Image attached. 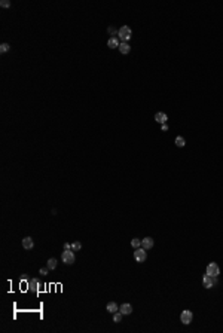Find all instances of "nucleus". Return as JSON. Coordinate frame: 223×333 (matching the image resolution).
<instances>
[{
	"mask_svg": "<svg viewBox=\"0 0 223 333\" xmlns=\"http://www.w3.org/2000/svg\"><path fill=\"white\" fill-rule=\"evenodd\" d=\"M119 311L123 314V315H130L133 312V306L130 303H123L122 306H119Z\"/></svg>",
	"mask_w": 223,
	"mask_h": 333,
	"instance_id": "obj_11",
	"label": "nucleus"
},
{
	"mask_svg": "<svg viewBox=\"0 0 223 333\" xmlns=\"http://www.w3.org/2000/svg\"><path fill=\"white\" fill-rule=\"evenodd\" d=\"M106 309H107L109 312L115 314L116 311H119V306L116 305V302H109V303H107V306H106Z\"/></svg>",
	"mask_w": 223,
	"mask_h": 333,
	"instance_id": "obj_12",
	"label": "nucleus"
},
{
	"mask_svg": "<svg viewBox=\"0 0 223 333\" xmlns=\"http://www.w3.org/2000/svg\"><path fill=\"white\" fill-rule=\"evenodd\" d=\"M174 143H175V146H177V147H185V144H186V140H185V139H183L182 135H179V137H175Z\"/></svg>",
	"mask_w": 223,
	"mask_h": 333,
	"instance_id": "obj_15",
	"label": "nucleus"
},
{
	"mask_svg": "<svg viewBox=\"0 0 223 333\" xmlns=\"http://www.w3.org/2000/svg\"><path fill=\"white\" fill-rule=\"evenodd\" d=\"M119 45H120V42H119V39H118V36L116 37H110L109 40H107V46L110 48V49H116V48H119Z\"/></svg>",
	"mask_w": 223,
	"mask_h": 333,
	"instance_id": "obj_8",
	"label": "nucleus"
},
{
	"mask_svg": "<svg viewBox=\"0 0 223 333\" xmlns=\"http://www.w3.org/2000/svg\"><path fill=\"white\" fill-rule=\"evenodd\" d=\"M161 131H164V132L168 131V125H167V123H162V125H161Z\"/></svg>",
	"mask_w": 223,
	"mask_h": 333,
	"instance_id": "obj_24",
	"label": "nucleus"
},
{
	"mask_svg": "<svg viewBox=\"0 0 223 333\" xmlns=\"http://www.w3.org/2000/svg\"><path fill=\"white\" fill-rule=\"evenodd\" d=\"M0 6H2V8H11V2H9V0H2V2H0Z\"/></svg>",
	"mask_w": 223,
	"mask_h": 333,
	"instance_id": "obj_21",
	"label": "nucleus"
},
{
	"mask_svg": "<svg viewBox=\"0 0 223 333\" xmlns=\"http://www.w3.org/2000/svg\"><path fill=\"white\" fill-rule=\"evenodd\" d=\"M48 268L49 269H55L57 268V259H54V257L48 259Z\"/></svg>",
	"mask_w": 223,
	"mask_h": 333,
	"instance_id": "obj_18",
	"label": "nucleus"
},
{
	"mask_svg": "<svg viewBox=\"0 0 223 333\" xmlns=\"http://www.w3.org/2000/svg\"><path fill=\"white\" fill-rule=\"evenodd\" d=\"M74 251L73 250H64L63 254H61V260L66 263V265H73L74 263Z\"/></svg>",
	"mask_w": 223,
	"mask_h": 333,
	"instance_id": "obj_2",
	"label": "nucleus"
},
{
	"mask_svg": "<svg viewBox=\"0 0 223 333\" xmlns=\"http://www.w3.org/2000/svg\"><path fill=\"white\" fill-rule=\"evenodd\" d=\"M192 318H193V314L190 312V311H183L182 312V315H180V320H182V323L183 324H190L192 323Z\"/></svg>",
	"mask_w": 223,
	"mask_h": 333,
	"instance_id": "obj_6",
	"label": "nucleus"
},
{
	"mask_svg": "<svg viewBox=\"0 0 223 333\" xmlns=\"http://www.w3.org/2000/svg\"><path fill=\"white\" fill-rule=\"evenodd\" d=\"M131 247H134V248H140V247H141V241H140L138 238H134V240L131 241Z\"/></svg>",
	"mask_w": 223,
	"mask_h": 333,
	"instance_id": "obj_20",
	"label": "nucleus"
},
{
	"mask_svg": "<svg viewBox=\"0 0 223 333\" xmlns=\"http://www.w3.org/2000/svg\"><path fill=\"white\" fill-rule=\"evenodd\" d=\"M131 28L128 27V25H122L119 30H118V39L122 40V42H125V43H128L130 42V39H131Z\"/></svg>",
	"mask_w": 223,
	"mask_h": 333,
	"instance_id": "obj_1",
	"label": "nucleus"
},
{
	"mask_svg": "<svg viewBox=\"0 0 223 333\" xmlns=\"http://www.w3.org/2000/svg\"><path fill=\"white\" fill-rule=\"evenodd\" d=\"M110 34H113V37H116V34H118V31H116V28L115 27H109V30H107Z\"/></svg>",
	"mask_w": 223,
	"mask_h": 333,
	"instance_id": "obj_22",
	"label": "nucleus"
},
{
	"mask_svg": "<svg viewBox=\"0 0 223 333\" xmlns=\"http://www.w3.org/2000/svg\"><path fill=\"white\" fill-rule=\"evenodd\" d=\"M22 248L24 250H33V247H34V241H33V238H30V237H25V238H22Z\"/></svg>",
	"mask_w": 223,
	"mask_h": 333,
	"instance_id": "obj_7",
	"label": "nucleus"
},
{
	"mask_svg": "<svg viewBox=\"0 0 223 333\" xmlns=\"http://www.w3.org/2000/svg\"><path fill=\"white\" fill-rule=\"evenodd\" d=\"M64 250H71V244L66 243V244H64Z\"/></svg>",
	"mask_w": 223,
	"mask_h": 333,
	"instance_id": "obj_25",
	"label": "nucleus"
},
{
	"mask_svg": "<svg viewBox=\"0 0 223 333\" xmlns=\"http://www.w3.org/2000/svg\"><path fill=\"white\" fill-rule=\"evenodd\" d=\"M120 51V54H130V51H131V46L128 45V43H125V42H120V45H119V48H118Z\"/></svg>",
	"mask_w": 223,
	"mask_h": 333,
	"instance_id": "obj_14",
	"label": "nucleus"
},
{
	"mask_svg": "<svg viewBox=\"0 0 223 333\" xmlns=\"http://www.w3.org/2000/svg\"><path fill=\"white\" fill-rule=\"evenodd\" d=\"M28 286H30V289H31V290H34V292H37V290L40 289V281L37 280V278H33V280H30V282H28Z\"/></svg>",
	"mask_w": 223,
	"mask_h": 333,
	"instance_id": "obj_13",
	"label": "nucleus"
},
{
	"mask_svg": "<svg viewBox=\"0 0 223 333\" xmlns=\"http://www.w3.org/2000/svg\"><path fill=\"white\" fill-rule=\"evenodd\" d=\"M153 240L150 238V237H146V238H143L141 240V247L144 248V250H150L152 247H153Z\"/></svg>",
	"mask_w": 223,
	"mask_h": 333,
	"instance_id": "obj_9",
	"label": "nucleus"
},
{
	"mask_svg": "<svg viewBox=\"0 0 223 333\" xmlns=\"http://www.w3.org/2000/svg\"><path fill=\"white\" fill-rule=\"evenodd\" d=\"M48 272H49V268L46 266V268H42L40 271H39V274H42V275H48Z\"/></svg>",
	"mask_w": 223,
	"mask_h": 333,
	"instance_id": "obj_23",
	"label": "nucleus"
},
{
	"mask_svg": "<svg viewBox=\"0 0 223 333\" xmlns=\"http://www.w3.org/2000/svg\"><path fill=\"white\" fill-rule=\"evenodd\" d=\"M9 49H11V46H9L8 43H2V45H0V52L2 54H6Z\"/></svg>",
	"mask_w": 223,
	"mask_h": 333,
	"instance_id": "obj_19",
	"label": "nucleus"
},
{
	"mask_svg": "<svg viewBox=\"0 0 223 333\" xmlns=\"http://www.w3.org/2000/svg\"><path fill=\"white\" fill-rule=\"evenodd\" d=\"M71 250H73V251H80V250H82V244H80V241H74V243H71Z\"/></svg>",
	"mask_w": 223,
	"mask_h": 333,
	"instance_id": "obj_16",
	"label": "nucleus"
},
{
	"mask_svg": "<svg viewBox=\"0 0 223 333\" xmlns=\"http://www.w3.org/2000/svg\"><path fill=\"white\" fill-rule=\"evenodd\" d=\"M134 259H136L137 262H140V263H143L146 259H147V253H146V250H144L143 247L136 248V251H134Z\"/></svg>",
	"mask_w": 223,
	"mask_h": 333,
	"instance_id": "obj_4",
	"label": "nucleus"
},
{
	"mask_svg": "<svg viewBox=\"0 0 223 333\" xmlns=\"http://www.w3.org/2000/svg\"><path fill=\"white\" fill-rule=\"evenodd\" d=\"M155 121H156V122H159L161 125H162V123H167V121H168V116H167V113L159 112V113H156V115H155Z\"/></svg>",
	"mask_w": 223,
	"mask_h": 333,
	"instance_id": "obj_10",
	"label": "nucleus"
},
{
	"mask_svg": "<svg viewBox=\"0 0 223 333\" xmlns=\"http://www.w3.org/2000/svg\"><path fill=\"white\" fill-rule=\"evenodd\" d=\"M122 315H123V314H122L120 311H116V312L113 314V321H115V323H120V321H122Z\"/></svg>",
	"mask_w": 223,
	"mask_h": 333,
	"instance_id": "obj_17",
	"label": "nucleus"
},
{
	"mask_svg": "<svg viewBox=\"0 0 223 333\" xmlns=\"http://www.w3.org/2000/svg\"><path fill=\"white\" fill-rule=\"evenodd\" d=\"M208 275H211V277H217L219 274H220V268H219V265L216 262H211L208 266H207V272Z\"/></svg>",
	"mask_w": 223,
	"mask_h": 333,
	"instance_id": "obj_5",
	"label": "nucleus"
},
{
	"mask_svg": "<svg viewBox=\"0 0 223 333\" xmlns=\"http://www.w3.org/2000/svg\"><path fill=\"white\" fill-rule=\"evenodd\" d=\"M217 284V277H211V275H208L205 274L204 277H202V286L205 287V289H211V287H214Z\"/></svg>",
	"mask_w": 223,
	"mask_h": 333,
	"instance_id": "obj_3",
	"label": "nucleus"
}]
</instances>
